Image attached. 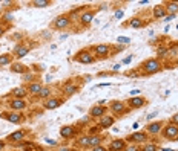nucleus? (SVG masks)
Segmentation results:
<instances>
[{
    "label": "nucleus",
    "instance_id": "f257e3e1",
    "mask_svg": "<svg viewBox=\"0 0 178 151\" xmlns=\"http://www.w3.org/2000/svg\"><path fill=\"white\" fill-rule=\"evenodd\" d=\"M143 73H146V75H152V73H157L161 69V63L158 60H155V58H152V60H147V61H145L143 63Z\"/></svg>",
    "mask_w": 178,
    "mask_h": 151
},
{
    "label": "nucleus",
    "instance_id": "f03ea898",
    "mask_svg": "<svg viewBox=\"0 0 178 151\" xmlns=\"http://www.w3.org/2000/svg\"><path fill=\"white\" fill-rule=\"evenodd\" d=\"M75 61H78V63H83V64H89V63H94V57L91 55L89 51H80L77 55L74 57Z\"/></svg>",
    "mask_w": 178,
    "mask_h": 151
},
{
    "label": "nucleus",
    "instance_id": "7ed1b4c3",
    "mask_svg": "<svg viewBox=\"0 0 178 151\" xmlns=\"http://www.w3.org/2000/svg\"><path fill=\"white\" fill-rule=\"evenodd\" d=\"M163 136L166 137V139H177L178 137V125H175V124L166 125L163 130Z\"/></svg>",
    "mask_w": 178,
    "mask_h": 151
},
{
    "label": "nucleus",
    "instance_id": "20e7f679",
    "mask_svg": "<svg viewBox=\"0 0 178 151\" xmlns=\"http://www.w3.org/2000/svg\"><path fill=\"white\" fill-rule=\"evenodd\" d=\"M69 25H71V18L68 17V15H60V17H57L56 20H54V23H52V26L56 27V29H66Z\"/></svg>",
    "mask_w": 178,
    "mask_h": 151
},
{
    "label": "nucleus",
    "instance_id": "39448f33",
    "mask_svg": "<svg viewBox=\"0 0 178 151\" xmlns=\"http://www.w3.org/2000/svg\"><path fill=\"white\" fill-rule=\"evenodd\" d=\"M109 51H111V47H109L108 44H98V46H95V47H94L95 55H97V57H100V58H106V57H109Z\"/></svg>",
    "mask_w": 178,
    "mask_h": 151
},
{
    "label": "nucleus",
    "instance_id": "423d86ee",
    "mask_svg": "<svg viewBox=\"0 0 178 151\" xmlns=\"http://www.w3.org/2000/svg\"><path fill=\"white\" fill-rule=\"evenodd\" d=\"M161 128H163V122L161 121L150 122V124H147V127H146L147 133H150V134H158L161 131Z\"/></svg>",
    "mask_w": 178,
    "mask_h": 151
},
{
    "label": "nucleus",
    "instance_id": "0eeeda50",
    "mask_svg": "<svg viewBox=\"0 0 178 151\" xmlns=\"http://www.w3.org/2000/svg\"><path fill=\"white\" fill-rule=\"evenodd\" d=\"M127 104L131 108H141L143 105L146 104V99L141 98V96H135V98H131L127 101Z\"/></svg>",
    "mask_w": 178,
    "mask_h": 151
},
{
    "label": "nucleus",
    "instance_id": "6e6552de",
    "mask_svg": "<svg viewBox=\"0 0 178 151\" xmlns=\"http://www.w3.org/2000/svg\"><path fill=\"white\" fill-rule=\"evenodd\" d=\"M129 142H132V143H140V142H146L147 140V134L146 133H143V131H138V133H134L129 136Z\"/></svg>",
    "mask_w": 178,
    "mask_h": 151
},
{
    "label": "nucleus",
    "instance_id": "1a4fd4ad",
    "mask_svg": "<svg viewBox=\"0 0 178 151\" xmlns=\"http://www.w3.org/2000/svg\"><path fill=\"white\" fill-rule=\"evenodd\" d=\"M126 148V140L125 139H115L111 142V145H109V150L111 151H123Z\"/></svg>",
    "mask_w": 178,
    "mask_h": 151
},
{
    "label": "nucleus",
    "instance_id": "9d476101",
    "mask_svg": "<svg viewBox=\"0 0 178 151\" xmlns=\"http://www.w3.org/2000/svg\"><path fill=\"white\" fill-rule=\"evenodd\" d=\"M28 53H29V47H28V46L17 44V46L14 47V55H16L17 58H23V57H26Z\"/></svg>",
    "mask_w": 178,
    "mask_h": 151
},
{
    "label": "nucleus",
    "instance_id": "9b49d317",
    "mask_svg": "<svg viewBox=\"0 0 178 151\" xmlns=\"http://www.w3.org/2000/svg\"><path fill=\"white\" fill-rule=\"evenodd\" d=\"M105 107L103 105H94L91 108V112H89V114H91V118H101V116H105Z\"/></svg>",
    "mask_w": 178,
    "mask_h": 151
},
{
    "label": "nucleus",
    "instance_id": "f8f14e48",
    "mask_svg": "<svg viewBox=\"0 0 178 151\" xmlns=\"http://www.w3.org/2000/svg\"><path fill=\"white\" fill-rule=\"evenodd\" d=\"M2 118H5L6 121H9V122H12V124H20L22 122V114H19V113H5V114H2Z\"/></svg>",
    "mask_w": 178,
    "mask_h": 151
},
{
    "label": "nucleus",
    "instance_id": "ddd939ff",
    "mask_svg": "<svg viewBox=\"0 0 178 151\" xmlns=\"http://www.w3.org/2000/svg\"><path fill=\"white\" fill-rule=\"evenodd\" d=\"M114 124V118L112 116H101L100 118V124H98V127L101 128V130H105V128H109Z\"/></svg>",
    "mask_w": 178,
    "mask_h": 151
},
{
    "label": "nucleus",
    "instance_id": "4468645a",
    "mask_svg": "<svg viewBox=\"0 0 178 151\" xmlns=\"http://www.w3.org/2000/svg\"><path fill=\"white\" fill-rule=\"evenodd\" d=\"M166 8H164V5H157L155 8H154V11H152V15H154V18H163L164 15H166Z\"/></svg>",
    "mask_w": 178,
    "mask_h": 151
},
{
    "label": "nucleus",
    "instance_id": "2eb2a0df",
    "mask_svg": "<svg viewBox=\"0 0 178 151\" xmlns=\"http://www.w3.org/2000/svg\"><path fill=\"white\" fill-rule=\"evenodd\" d=\"M111 110L114 113H123L126 110V104H123L121 101H114L111 102Z\"/></svg>",
    "mask_w": 178,
    "mask_h": 151
},
{
    "label": "nucleus",
    "instance_id": "dca6fc26",
    "mask_svg": "<svg viewBox=\"0 0 178 151\" xmlns=\"http://www.w3.org/2000/svg\"><path fill=\"white\" fill-rule=\"evenodd\" d=\"M42 88H43V86L40 84V82H32V84H29V87H28V93H31V95H40Z\"/></svg>",
    "mask_w": 178,
    "mask_h": 151
},
{
    "label": "nucleus",
    "instance_id": "f3484780",
    "mask_svg": "<svg viewBox=\"0 0 178 151\" xmlns=\"http://www.w3.org/2000/svg\"><path fill=\"white\" fill-rule=\"evenodd\" d=\"M11 108L12 110H22V108H25L26 107V102L23 101V99H17V98H14L11 101Z\"/></svg>",
    "mask_w": 178,
    "mask_h": 151
},
{
    "label": "nucleus",
    "instance_id": "a211bd4d",
    "mask_svg": "<svg viewBox=\"0 0 178 151\" xmlns=\"http://www.w3.org/2000/svg\"><path fill=\"white\" fill-rule=\"evenodd\" d=\"M60 104H61V99H58V98H52V99H48V101H46L45 108L52 110V108H57Z\"/></svg>",
    "mask_w": 178,
    "mask_h": 151
},
{
    "label": "nucleus",
    "instance_id": "6ab92c4d",
    "mask_svg": "<svg viewBox=\"0 0 178 151\" xmlns=\"http://www.w3.org/2000/svg\"><path fill=\"white\" fill-rule=\"evenodd\" d=\"M12 95H14L17 99H23L25 96L28 95V90H26L25 87H17V88H14V90H12Z\"/></svg>",
    "mask_w": 178,
    "mask_h": 151
},
{
    "label": "nucleus",
    "instance_id": "aec40b11",
    "mask_svg": "<svg viewBox=\"0 0 178 151\" xmlns=\"http://www.w3.org/2000/svg\"><path fill=\"white\" fill-rule=\"evenodd\" d=\"M74 133H75V128L71 127V125H66V127H63V128L60 130V134L63 136V137H72Z\"/></svg>",
    "mask_w": 178,
    "mask_h": 151
},
{
    "label": "nucleus",
    "instance_id": "412c9836",
    "mask_svg": "<svg viewBox=\"0 0 178 151\" xmlns=\"http://www.w3.org/2000/svg\"><path fill=\"white\" fill-rule=\"evenodd\" d=\"M63 92L66 95H74L75 92H78V86H75V84H71V82H68V84L63 86Z\"/></svg>",
    "mask_w": 178,
    "mask_h": 151
},
{
    "label": "nucleus",
    "instance_id": "4be33fe9",
    "mask_svg": "<svg viewBox=\"0 0 178 151\" xmlns=\"http://www.w3.org/2000/svg\"><path fill=\"white\" fill-rule=\"evenodd\" d=\"M164 8H166V12H169V14H175L178 12V3L177 2H169V3H166L164 5Z\"/></svg>",
    "mask_w": 178,
    "mask_h": 151
},
{
    "label": "nucleus",
    "instance_id": "5701e85b",
    "mask_svg": "<svg viewBox=\"0 0 178 151\" xmlns=\"http://www.w3.org/2000/svg\"><path fill=\"white\" fill-rule=\"evenodd\" d=\"M25 137V131H16V133H12L8 136V140L11 142H17V140H22Z\"/></svg>",
    "mask_w": 178,
    "mask_h": 151
},
{
    "label": "nucleus",
    "instance_id": "b1692460",
    "mask_svg": "<svg viewBox=\"0 0 178 151\" xmlns=\"http://www.w3.org/2000/svg\"><path fill=\"white\" fill-rule=\"evenodd\" d=\"M92 18H94V12H85L83 15L80 17V20H81V23L83 25H89L92 22Z\"/></svg>",
    "mask_w": 178,
    "mask_h": 151
},
{
    "label": "nucleus",
    "instance_id": "393cba45",
    "mask_svg": "<svg viewBox=\"0 0 178 151\" xmlns=\"http://www.w3.org/2000/svg\"><path fill=\"white\" fill-rule=\"evenodd\" d=\"M11 70H12V72H16V73H25V72H26V66L16 63V64H12Z\"/></svg>",
    "mask_w": 178,
    "mask_h": 151
},
{
    "label": "nucleus",
    "instance_id": "a878e982",
    "mask_svg": "<svg viewBox=\"0 0 178 151\" xmlns=\"http://www.w3.org/2000/svg\"><path fill=\"white\" fill-rule=\"evenodd\" d=\"M32 5L36 6V8H46V6L51 5V2L49 0H34Z\"/></svg>",
    "mask_w": 178,
    "mask_h": 151
},
{
    "label": "nucleus",
    "instance_id": "bb28decb",
    "mask_svg": "<svg viewBox=\"0 0 178 151\" xmlns=\"http://www.w3.org/2000/svg\"><path fill=\"white\" fill-rule=\"evenodd\" d=\"M78 145L80 147H91V136H83L78 140Z\"/></svg>",
    "mask_w": 178,
    "mask_h": 151
},
{
    "label": "nucleus",
    "instance_id": "cd10ccee",
    "mask_svg": "<svg viewBox=\"0 0 178 151\" xmlns=\"http://www.w3.org/2000/svg\"><path fill=\"white\" fill-rule=\"evenodd\" d=\"M11 61H12V58H11V55H8V53H5V55H2V57H0V66L9 64Z\"/></svg>",
    "mask_w": 178,
    "mask_h": 151
},
{
    "label": "nucleus",
    "instance_id": "c85d7f7f",
    "mask_svg": "<svg viewBox=\"0 0 178 151\" xmlns=\"http://www.w3.org/2000/svg\"><path fill=\"white\" fill-rule=\"evenodd\" d=\"M129 25H131L132 27H141V26H143V22H141L138 17H134V18L131 20V23H129Z\"/></svg>",
    "mask_w": 178,
    "mask_h": 151
},
{
    "label": "nucleus",
    "instance_id": "c756f323",
    "mask_svg": "<svg viewBox=\"0 0 178 151\" xmlns=\"http://www.w3.org/2000/svg\"><path fill=\"white\" fill-rule=\"evenodd\" d=\"M49 95H51V88H49V87H43L38 96H40V98H48Z\"/></svg>",
    "mask_w": 178,
    "mask_h": 151
},
{
    "label": "nucleus",
    "instance_id": "7c9ffc66",
    "mask_svg": "<svg viewBox=\"0 0 178 151\" xmlns=\"http://www.w3.org/2000/svg\"><path fill=\"white\" fill-rule=\"evenodd\" d=\"M100 136H91V147L94 148V147H97V145H100Z\"/></svg>",
    "mask_w": 178,
    "mask_h": 151
},
{
    "label": "nucleus",
    "instance_id": "2f4dec72",
    "mask_svg": "<svg viewBox=\"0 0 178 151\" xmlns=\"http://www.w3.org/2000/svg\"><path fill=\"white\" fill-rule=\"evenodd\" d=\"M178 53V47H170V49H167V55L166 57H175V55Z\"/></svg>",
    "mask_w": 178,
    "mask_h": 151
},
{
    "label": "nucleus",
    "instance_id": "473e14b6",
    "mask_svg": "<svg viewBox=\"0 0 178 151\" xmlns=\"http://www.w3.org/2000/svg\"><path fill=\"white\" fill-rule=\"evenodd\" d=\"M117 41H118L120 44H129V43H131V38H129V37H118Z\"/></svg>",
    "mask_w": 178,
    "mask_h": 151
},
{
    "label": "nucleus",
    "instance_id": "72a5a7b5",
    "mask_svg": "<svg viewBox=\"0 0 178 151\" xmlns=\"http://www.w3.org/2000/svg\"><path fill=\"white\" fill-rule=\"evenodd\" d=\"M157 52H158V55H160V57H166V55H167V47H163V46H160V47H158V51H157Z\"/></svg>",
    "mask_w": 178,
    "mask_h": 151
},
{
    "label": "nucleus",
    "instance_id": "f704fd0d",
    "mask_svg": "<svg viewBox=\"0 0 178 151\" xmlns=\"http://www.w3.org/2000/svg\"><path fill=\"white\" fill-rule=\"evenodd\" d=\"M143 151H157V145H146Z\"/></svg>",
    "mask_w": 178,
    "mask_h": 151
},
{
    "label": "nucleus",
    "instance_id": "c9c22d12",
    "mask_svg": "<svg viewBox=\"0 0 178 151\" xmlns=\"http://www.w3.org/2000/svg\"><path fill=\"white\" fill-rule=\"evenodd\" d=\"M123 151H138V147H137V145H131V147H126Z\"/></svg>",
    "mask_w": 178,
    "mask_h": 151
},
{
    "label": "nucleus",
    "instance_id": "e433bc0d",
    "mask_svg": "<svg viewBox=\"0 0 178 151\" xmlns=\"http://www.w3.org/2000/svg\"><path fill=\"white\" fill-rule=\"evenodd\" d=\"M45 142L48 143V145H54V147L57 145V142H56V140H54V139H48V137H46V139H45Z\"/></svg>",
    "mask_w": 178,
    "mask_h": 151
},
{
    "label": "nucleus",
    "instance_id": "4c0bfd02",
    "mask_svg": "<svg viewBox=\"0 0 178 151\" xmlns=\"http://www.w3.org/2000/svg\"><path fill=\"white\" fill-rule=\"evenodd\" d=\"M36 147H34V143H28V145L25 147V151H34Z\"/></svg>",
    "mask_w": 178,
    "mask_h": 151
},
{
    "label": "nucleus",
    "instance_id": "58836bf2",
    "mask_svg": "<svg viewBox=\"0 0 178 151\" xmlns=\"http://www.w3.org/2000/svg\"><path fill=\"white\" fill-rule=\"evenodd\" d=\"M92 151H106V148H105V147H101V145H97V147H94V148H92Z\"/></svg>",
    "mask_w": 178,
    "mask_h": 151
},
{
    "label": "nucleus",
    "instance_id": "ea45409f",
    "mask_svg": "<svg viewBox=\"0 0 178 151\" xmlns=\"http://www.w3.org/2000/svg\"><path fill=\"white\" fill-rule=\"evenodd\" d=\"M170 121H172V124L178 125V113H177V114H174V116H172V119H170Z\"/></svg>",
    "mask_w": 178,
    "mask_h": 151
},
{
    "label": "nucleus",
    "instance_id": "a19ab883",
    "mask_svg": "<svg viewBox=\"0 0 178 151\" xmlns=\"http://www.w3.org/2000/svg\"><path fill=\"white\" fill-rule=\"evenodd\" d=\"M123 17V11H117L114 14V18H121Z\"/></svg>",
    "mask_w": 178,
    "mask_h": 151
},
{
    "label": "nucleus",
    "instance_id": "79ce46f5",
    "mask_svg": "<svg viewBox=\"0 0 178 151\" xmlns=\"http://www.w3.org/2000/svg\"><path fill=\"white\" fill-rule=\"evenodd\" d=\"M131 95H132V98H135V96L140 95V90H138V88H134V90L131 92Z\"/></svg>",
    "mask_w": 178,
    "mask_h": 151
},
{
    "label": "nucleus",
    "instance_id": "37998d69",
    "mask_svg": "<svg viewBox=\"0 0 178 151\" xmlns=\"http://www.w3.org/2000/svg\"><path fill=\"white\" fill-rule=\"evenodd\" d=\"M23 79H25V81H31V79H32V73L25 75V77H23Z\"/></svg>",
    "mask_w": 178,
    "mask_h": 151
},
{
    "label": "nucleus",
    "instance_id": "c03bdc74",
    "mask_svg": "<svg viewBox=\"0 0 178 151\" xmlns=\"http://www.w3.org/2000/svg\"><path fill=\"white\" fill-rule=\"evenodd\" d=\"M172 18H175V15H174V14H169V15H167L166 18H164V22H170Z\"/></svg>",
    "mask_w": 178,
    "mask_h": 151
},
{
    "label": "nucleus",
    "instance_id": "a18cd8bd",
    "mask_svg": "<svg viewBox=\"0 0 178 151\" xmlns=\"http://www.w3.org/2000/svg\"><path fill=\"white\" fill-rule=\"evenodd\" d=\"M131 60H132V55H129L127 58H125V61H123V63H125V64H129V63H131Z\"/></svg>",
    "mask_w": 178,
    "mask_h": 151
},
{
    "label": "nucleus",
    "instance_id": "49530a36",
    "mask_svg": "<svg viewBox=\"0 0 178 151\" xmlns=\"http://www.w3.org/2000/svg\"><path fill=\"white\" fill-rule=\"evenodd\" d=\"M155 116H157V112H154V113H150V114H147V119L150 121V119H154Z\"/></svg>",
    "mask_w": 178,
    "mask_h": 151
},
{
    "label": "nucleus",
    "instance_id": "de8ad7c7",
    "mask_svg": "<svg viewBox=\"0 0 178 151\" xmlns=\"http://www.w3.org/2000/svg\"><path fill=\"white\" fill-rule=\"evenodd\" d=\"M5 20H6V22H11V20H12V15H11V14H6V15H5Z\"/></svg>",
    "mask_w": 178,
    "mask_h": 151
},
{
    "label": "nucleus",
    "instance_id": "09e8293b",
    "mask_svg": "<svg viewBox=\"0 0 178 151\" xmlns=\"http://www.w3.org/2000/svg\"><path fill=\"white\" fill-rule=\"evenodd\" d=\"M3 148H5V142H3V140H0V151H2Z\"/></svg>",
    "mask_w": 178,
    "mask_h": 151
},
{
    "label": "nucleus",
    "instance_id": "8fccbe9b",
    "mask_svg": "<svg viewBox=\"0 0 178 151\" xmlns=\"http://www.w3.org/2000/svg\"><path fill=\"white\" fill-rule=\"evenodd\" d=\"M58 151H71V148H66V147H65V148H60Z\"/></svg>",
    "mask_w": 178,
    "mask_h": 151
},
{
    "label": "nucleus",
    "instance_id": "3c124183",
    "mask_svg": "<svg viewBox=\"0 0 178 151\" xmlns=\"http://www.w3.org/2000/svg\"><path fill=\"white\" fill-rule=\"evenodd\" d=\"M132 128H134V130H138V122H135V124H134V127H132Z\"/></svg>",
    "mask_w": 178,
    "mask_h": 151
},
{
    "label": "nucleus",
    "instance_id": "603ef678",
    "mask_svg": "<svg viewBox=\"0 0 178 151\" xmlns=\"http://www.w3.org/2000/svg\"><path fill=\"white\" fill-rule=\"evenodd\" d=\"M3 32H5V31L2 29V27H0V37H2V35H3Z\"/></svg>",
    "mask_w": 178,
    "mask_h": 151
},
{
    "label": "nucleus",
    "instance_id": "864d4df0",
    "mask_svg": "<svg viewBox=\"0 0 178 151\" xmlns=\"http://www.w3.org/2000/svg\"><path fill=\"white\" fill-rule=\"evenodd\" d=\"M163 151H174V150H169V148H166V150H163Z\"/></svg>",
    "mask_w": 178,
    "mask_h": 151
},
{
    "label": "nucleus",
    "instance_id": "5fc2aeb1",
    "mask_svg": "<svg viewBox=\"0 0 178 151\" xmlns=\"http://www.w3.org/2000/svg\"><path fill=\"white\" fill-rule=\"evenodd\" d=\"M177 66H178V58H177Z\"/></svg>",
    "mask_w": 178,
    "mask_h": 151
}]
</instances>
